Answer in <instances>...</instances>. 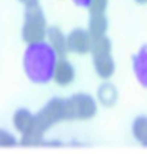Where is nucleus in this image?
I'll return each instance as SVG.
<instances>
[{"label":"nucleus","mask_w":147,"mask_h":154,"mask_svg":"<svg viewBox=\"0 0 147 154\" xmlns=\"http://www.w3.org/2000/svg\"><path fill=\"white\" fill-rule=\"evenodd\" d=\"M44 42L57 56H66L67 51V33L57 26H49Z\"/></svg>","instance_id":"8"},{"label":"nucleus","mask_w":147,"mask_h":154,"mask_svg":"<svg viewBox=\"0 0 147 154\" xmlns=\"http://www.w3.org/2000/svg\"><path fill=\"white\" fill-rule=\"evenodd\" d=\"M93 36L87 27H74L67 33V51L73 54H87L92 50Z\"/></svg>","instance_id":"5"},{"label":"nucleus","mask_w":147,"mask_h":154,"mask_svg":"<svg viewBox=\"0 0 147 154\" xmlns=\"http://www.w3.org/2000/svg\"><path fill=\"white\" fill-rule=\"evenodd\" d=\"M94 72L102 80H110L116 72V61L111 51L94 53L92 54Z\"/></svg>","instance_id":"7"},{"label":"nucleus","mask_w":147,"mask_h":154,"mask_svg":"<svg viewBox=\"0 0 147 154\" xmlns=\"http://www.w3.org/2000/svg\"><path fill=\"white\" fill-rule=\"evenodd\" d=\"M99 103L89 93H74L64 99V120L86 121L97 114Z\"/></svg>","instance_id":"3"},{"label":"nucleus","mask_w":147,"mask_h":154,"mask_svg":"<svg viewBox=\"0 0 147 154\" xmlns=\"http://www.w3.org/2000/svg\"><path fill=\"white\" fill-rule=\"evenodd\" d=\"M24 7H29V6H33V5H39V0H19Z\"/></svg>","instance_id":"16"},{"label":"nucleus","mask_w":147,"mask_h":154,"mask_svg":"<svg viewBox=\"0 0 147 154\" xmlns=\"http://www.w3.org/2000/svg\"><path fill=\"white\" fill-rule=\"evenodd\" d=\"M11 123H13L14 130L22 136V134L29 133L34 127V124H36V114L33 111H30L29 109L20 107V109H17L13 113Z\"/></svg>","instance_id":"9"},{"label":"nucleus","mask_w":147,"mask_h":154,"mask_svg":"<svg viewBox=\"0 0 147 154\" xmlns=\"http://www.w3.org/2000/svg\"><path fill=\"white\" fill-rule=\"evenodd\" d=\"M137 3H140V5H146L147 3V0H136Z\"/></svg>","instance_id":"18"},{"label":"nucleus","mask_w":147,"mask_h":154,"mask_svg":"<svg viewBox=\"0 0 147 154\" xmlns=\"http://www.w3.org/2000/svg\"><path fill=\"white\" fill-rule=\"evenodd\" d=\"M64 121V99L52 97L46 104L36 113V124L30 131L44 136V133L55 124Z\"/></svg>","instance_id":"4"},{"label":"nucleus","mask_w":147,"mask_h":154,"mask_svg":"<svg viewBox=\"0 0 147 154\" xmlns=\"http://www.w3.org/2000/svg\"><path fill=\"white\" fill-rule=\"evenodd\" d=\"M24 20L22 24V40L26 44L42 43L47 33V22L40 5L24 7Z\"/></svg>","instance_id":"2"},{"label":"nucleus","mask_w":147,"mask_h":154,"mask_svg":"<svg viewBox=\"0 0 147 154\" xmlns=\"http://www.w3.org/2000/svg\"><path fill=\"white\" fill-rule=\"evenodd\" d=\"M96 100H97L99 106H103L106 109H110L117 103L119 100V90L113 83L109 80H103V83L97 87L96 91Z\"/></svg>","instance_id":"10"},{"label":"nucleus","mask_w":147,"mask_h":154,"mask_svg":"<svg viewBox=\"0 0 147 154\" xmlns=\"http://www.w3.org/2000/svg\"><path fill=\"white\" fill-rule=\"evenodd\" d=\"M87 30L93 37H102L107 36V29H109V19L106 13H89Z\"/></svg>","instance_id":"12"},{"label":"nucleus","mask_w":147,"mask_h":154,"mask_svg":"<svg viewBox=\"0 0 147 154\" xmlns=\"http://www.w3.org/2000/svg\"><path fill=\"white\" fill-rule=\"evenodd\" d=\"M109 6V0H90L87 5L89 13H106Z\"/></svg>","instance_id":"15"},{"label":"nucleus","mask_w":147,"mask_h":154,"mask_svg":"<svg viewBox=\"0 0 147 154\" xmlns=\"http://www.w3.org/2000/svg\"><path fill=\"white\" fill-rule=\"evenodd\" d=\"M71 2H73L76 6H79V7H87L90 0H71Z\"/></svg>","instance_id":"17"},{"label":"nucleus","mask_w":147,"mask_h":154,"mask_svg":"<svg viewBox=\"0 0 147 154\" xmlns=\"http://www.w3.org/2000/svg\"><path fill=\"white\" fill-rule=\"evenodd\" d=\"M131 63L137 82L147 88V44L137 50V53L133 56Z\"/></svg>","instance_id":"11"},{"label":"nucleus","mask_w":147,"mask_h":154,"mask_svg":"<svg viewBox=\"0 0 147 154\" xmlns=\"http://www.w3.org/2000/svg\"><path fill=\"white\" fill-rule=\"evenodd\" d=\"M59 56L49 47L46 42L27 44L23 56V69L29 80L37 84H44L52 80L53 67Z\"/></svg>","instance_id":"1"},{"label":"nucleus","mask_w":147,"mask_h":154,"mask_svg":"<svg viewBox=\"0 0 147 154\" xmlns=\"http://www.w3.org/2000/svg\"><path fill=\"white\" fill-rule=\"evenodd\" d=\"M17 144V138L14 134L7 131L5 128H0V149H11Z\"/></svg>","instance_id":"14"},{"label":"nucleus","mask_w":147,"mask_h":154,"mask_svg":"<svg viewBox=\"0 0 147 154\" xmlns=\"http://www.w3.org/2000/svg\"><path fill=\"white\" fill-rule=\"evenodd\" d=\"M76 79V69L66 56H59L53 67L52 82L56 83L60 87H67Z\"/></svg>","instance_id":"6"},{"label":"nucleus","mask_w":147,"mask_h":154,"mask_svg":"<svg viewBox=\"0 0 147 154\" xmlns=\"http://www.w3.org/2000/svg\"><path fill=\"white\" fill-rule=\"evenodd\" d=\"M131 134L136 141L147 147V116L140 114L131 123Z\"/></svg>","instance_id":"13"}]
</instances>
